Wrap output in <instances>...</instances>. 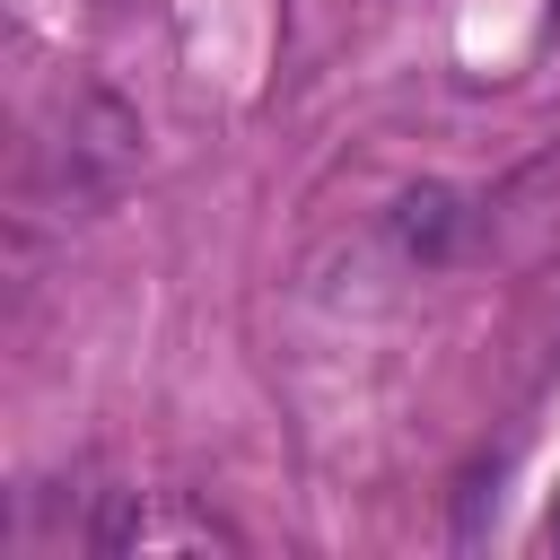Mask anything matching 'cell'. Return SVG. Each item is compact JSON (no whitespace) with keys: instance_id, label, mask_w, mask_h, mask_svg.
I'll list each match as a JSON object with an SVG mask.
<instances>
[{"instance_id":"1","label":"cell","mask_w":560,"mask_h":560,"mask_svg":"<svg viewBox=\"0 0 560 560\" xmlns=\"http://www.w3.org/2000/svg\"><path fill=\"white\" fill-rule=\"evenodd\" d=\"M394 236H402V254L438 262V254H446V236H455V192H446V184L402 192V201H394Z\"/></svg>"}]
</instances>
